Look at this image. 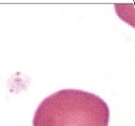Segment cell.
Instances as JSON below:
<instances>
[{"label": "cell", "mask_w": 135, "mask_h": 126, "mask_svg": "<svg viewBox=\"0 0 135 126\" xmlns=\"http://www.w3.org/2000/svg\"><path fill=\"white\" fill-rule=\"evenodd\" d=\"M110 110L99 96L66 89L45 98L37 108L33 126H108Z\"/></svg>", "instance_id": "cell-1"}]
</instances>
